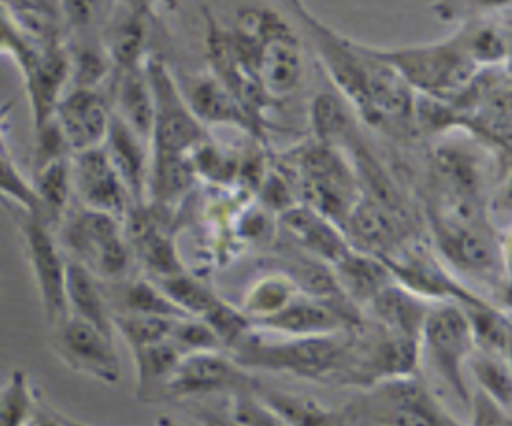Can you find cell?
<instances>
[{
	"label": "cell",
	"mask_w": 512,
	"mask_h": 426,
	"mask_svg": "<svg viewBox=\"0 0 512 426\" xmlns=\"http://www.w3.org/2000/svg\"><path fill=\"white\" fill-rule=\"evenodd\" d=\"M288 8L308 30L326 74L358 116L382 130H408L416 94L378 48L334 30L300 2Z\"/></svg>",
	"instance_id": "obj_1"
},
{
	"label": "cell",
	"mask_w": 512,
	"mask_h": 426,
	"mask_svg": "<svg viewBox=\"0 0 512 426\" xmlns=\"http://www.w3.org/2000/svg\"><path fill=\"white\" fill-rule=\"evenodd\" d=\"M348 332L312 338H288L250 330L228 354L244 370L290 374L296 378L336 384L344 362Z\"/></svg>",
	"instance_id": "obj_2"
},
{
	"label": "cell",
	"mask_w": 512,
	"mask_h": 426,
	"mask_svg": "<svg viewBox=\"0 0 512 426\" xmlns=\"http://www.w3.org/2000/svg\"><path fill=\"white\" fill-rule=\"evenodd\" d=\"M290 174L300 204L314 208L344 230L362 194V182L340 148L316 140L302 144L292 154Z\"/></svg>",
	"instance_id": "obj_3"
},
{
	"label": "cell",
	"mask_w": 512,
	"mask_h": 426,
	"mask_svg": "<svg viewBox=\"0 0 512 426\" xmlns=\"http://www.w3.org/2000/svg\"><path fill=\"white\" fill-rule=\"evenodd\" d=\"M376 48L400 72L414 94L442 102H452L482 70L466 54L454 32L430 42Z\"/></svg>",
	"instance_id": "obj_4"
},
{
	"label": "cell",
	"mask_w": 512,
	"mask_h": 426,
	"mask_svg": "<svg viewBox=\"0 0 512 426\" xmlns=\"http://www.w3.org/2000/svg\"><path fill=\"white\" fill-rule=\"evenodd\" d=\"M56 238L66 258L90 270L100 282L124 280L134 260L124 222L78 204L56 226Z\"/></svg>",
	"instance_id": "obj_5"
},
{
	"label": "cell",
	"mask_w": 512,
	"mask_h": 426,
	"mask_svg": "<svg viewBox=\"0 0 512 426\" xmlns=\"http://www.w3.org/2000/svg\"><path fill=\"white\" fill-rule=\"evenodd\" d=\"M356 426H464L420 374L380 382L346 406Z\"/></svg>",
	"instance_id": "obj_6"
},
{
	"label": "cell",
	"mask_w": 512,
	"mask_h": 426,
	"mask_svg": "<svg viewBox=\"0 0 512 426\" xmlns=\"http://www.w3.org/2000/svg\"><path fill=\"white\" fill-rule=\"evenodd\" d=\"M418 342L362 320L350 328L342 368L334 386L368 390L380 382L418 374Z\"/></svg>",
	"instance_id": "obj_7"
},
{
	"label": "cell",
	"mask_w": 512,
	"mask_h": 426,
	"mask_svg": "<svg viewBox=\"0 0 512 426\" xmlns=\"http://www.w3.org/2000/svg\"><path fill=\"white\" fill-rule=\"evenodd\" d=\"M260 88L268 100L290 96L302 82L304 58L298 34L274 8L262 4L246 22V42Z\"/></svg>",
	"instance_id": "obj_8"
},
{
	"label": "cell",
	"mask_w": 512,
	"mask_h": 426,
	"mask_svg": "<svg viewBox=\"0 0 512 426\" xmlns=\"http://www.w3.org/2000/svg\"><path fill=\"white\" fill-rule=\"evenodd\" d=\"M472 352L474 344L464 308L456 302L432 304L418 338L420 362L466 408L472 396L466 384V368Z\"/></svg>",
	"instance_id": "obj_9"
},
{
	"label": "cell",
	"mask_w": 512,
	"mask_h": 426,
	"mask_svg": "<svg viewBox=\"0 0 512 426\" xmlns=\"http://www.w3.org/2000/svg\"><path fill=\"white\" fill-rule=\"evenodd\" d=\"M146 70L154 100L150 156H192L210 138L208 128L192 114L176 76L160 56H148Z\"/></svg>",
	"instance_id": "obj_10"
},
{
	"label": "cell",
	"mask_w": 512,
	"mask_h": 426,
	"mask_svg": "<svg viewBox=\"0 0 512 426\" xmlns=\"http://www.w3.org/2000/svg\"><path fill=\"white\" fill-rule=\"evenodd\" d=\"M438 258L460 280L482 282L486 286H498L502 274L508 278L506 254L500 246V232H496L488 218L464 224L432 226Z\"/></svg>",
	"instance_id": "obj_11"
},
{
	"label": "cell",
	"mask_w": 512,
	"mask_h": 426,
	"mask_svg": "<svg viewBox=\"0 0 512 426\" xmlns=\"http://www.w3.org/2000/svg\"><path fill=\"white\" fill-rule=\"evenodd\" d=\"M6 208L16 220L44 318L48 326H52L66 316L68 258L58 244L56 230L40 214L24 212L14 206Z\"/></svg>",
	"instance_id": "obj_12"
},
{
	"label": "cell",
	"mask_w": 512,
	"mask_h": 426,
	"mask_svg": "<svg viewBox=\"0 0 512 426\" xmlns=\"http://www.w3.org/2000/svg\"><path fill=\"white\" fill-rule=\"evenodd\" d=\"M48 328L50 350L68 370L108 386L120 382L122 366L114 336L68 314Z\"/></svg>",
	"instance_id": "obj_13"
},
{
	"label": "cell",
	"mask_w": 512,
	"mask_h": 426,
	"mask_svg": "<svg viewBox=\"0 0 512 426\" xmlns=\"http://www.w3.org/2000/svg\"><path fill=\"white\" fill-rule=\"evenodd\" d=\"M256 378L236 364L224 350L182 356L170 376L162 400H200L214 394H240L252 390Z\"/></svg>",
	"instance_id": "obj_14"
},
{
	"label": "cell",
	"mask_w": 512,
	"mask_h": 426,
	"mask_svg": "<svg viewBox=\"0 0 512 426\" xmlns=\"http://www.w3.org/2000/svg\"><path fill=\"white\" fill-rule=\"evenodd\" d=\"M72 196L78 206L124 220L134 206L124 182L112 168L102 146L72 154Z\"/></svg>",
	"instance_id": "obj_15"
},
{
	"label": "cell",
	"mask_w": 512,
	"mask_h": 426,
	"mask_svg": "<svg viewBox=\"0 0 512 426\" xmlns=\"http://www.w3.org/2000/svg\"><path fill=\"white\" fill-rule=\"evenodd\" d=\"M362 314L350 304H336L298 294L288 306L270 318L254 322L252 328L288 338L332 336L354 328Z\"/></svg>",
	"instance_id": "obj_16"
},
{
	"label": "cell",
	"mask_w": 512,
	"mask_h": 426,
	"mask_svg": "<svg viewBox=\"0 0 512 426\" xmlns=\"http://www.w3.org/2000/svg\"><path fill=\"white\" fill-rule=\"evenodd\" d=\"M52 120L70 152L78 154L102 146L112 120V106L100 90L66 88Z\"/></svg>",
	"instance_id": "obj_17"
},
{
	"label": "cell",
	"mask_w": 512,
	"mask_h": 426,
	"mask_svg": "<svg viewBox=\"0 0 512 426\" xmlns=\"http://www.w3.org/2000/svg\"><path fill=\"white\" fill-rule=\"evenodd\" d=\"M176 84L202 126H236L250 134H260V126L210 68L176 76Z\"/></svg>",
	"instance_id": "obj_18"
},
{
	"label": "cell",
	"mask_w": 512,
	"mask_h": 426,
	"mask_svg": "<svg viewBox=\"0 0 512 426\" xmlns=\"http://www.w3.org/2000/svg\"><path fill=\"white\" fill-rule=\"evenodd\" d=\"M122 222H126L124 232L132 258L142 262V266L152 276L150 280H162L172 274L184 272L172 236L156 218L150 206H132Z\"/></svg>",
	"instance_id": "obj_19"
},
{
	"label": "cell",
	"mask_w": 512,
	"mask_h": 426,
	"mask_svg": "<svg viewBox=\"0 0 512 426\" xmlns=\"http://www.w3.org/2000/svg\"><path fill=\"white\" fill-rule=\"evenodd\" d=\"M502 6H474V12L460 18L454 30L466 54L478 68L508 66L510 56V10Z\"/></svg>",
	"instance_id": "obj_20"
},
{
	"label": "cell",
	"mask_w": 512,
	"mask_h": 426,
	"mask_svg": "<svg viewBox=\"0 0 512 426\" xmlns=\"http://www.w3.org/2000/svg\"><path fill=\"white\" fill-rule=\"evenodd\" d=\"M280 226L302 254L328 266L336 264L352 248L338 224L306 204H296L282 212Z\"/></svg>",
	"instance_id": "obj_21"
},
{
	"label": "cell",
	"mask_w": 512,
	"mask_h": 426,
	"mask_svg": "<svg viewBox=\"0 0 512 426\" xmlns=\"http://www.w3.org/2000/svg\"><path fill=\"white\" fill-rule=\"evenodd\" d=\"M114 74L130 70L146 62L148 44V6L116 4L106 18L104 36L100 38Z\"/></svg>",
	"instance_id": "obj_22"
},
{
	"label": "cell",
	"mask_w": 512,
	"mask_h": 426,
	"mask_svg": "<svg viewBox=\"0 0 512 426\" xmlns=\"http://www.w3.org/2000/svg\"><path fill=\"white\" fill-rule=\"evenodd\" d=\"M102 150L112 168L124 182L134 206L146 204L148 172H150V144L134 134L122 120L112 114Z\"/></svg>",
	"instance_id": "obj_23"
},
{
	"label": "cell",
	"mask_w": 512,
	"mask_h": 426,
	"mask_svg": "<svg viewBox=\"0 0 512 426\" xmlns=\"http://www.w3.org/2000/svg\"><path fill=\"white\" fill-rule=\"evenodd\" d=\"M430 308L432 302L392 282L362 310V316L392 334L418 342Z\"/></svg>",
	"instance_id": "obj_24"
},
{
	"label": "cell",
	"mask_w": 512,
	"mask_h": 426,
	"mask_svg": "<svg viewBox=\"0 0 512 426\" xmlns=\"http://www.w3.org/2000/svg\"><path fill=\"white\" fill-rule=\"evenodd\" d=\"M330 268L340 292L360 314L388 284L394 282L388 266L380 258L354 248Z\"/></svg>",
	"instance_id": "obj_25"
},
{
	"label": "cell",
	"mask_w": 512,
	"mask_h": 426,
	"mask_svg": "<svg viewBox=\"0 0 512 426\" xmlns=\"http://www.w3.org/2000/svg\"><path fill=\"white\" fill-rule=\"evenodd\" d=\"M252 394L286 426H344L348 420L346 406L330 408L308 394L266 386L258 380Z\"/></svg>",
	"instance_id": "obj_26"
},
{
	"label": "cell",
	"mask_w": 512,
	"mask_h": 426,
	"mask_svg": "<svg viewBox=\"0 0 512 426\" xmlns=\"http://www.w3.org/2000/svg\"><path fill=\"white\" fill-rule=\"evenodd\" d=\"M114 108L112 114L122 120L134 134L150 144L154 100L146 62L114 74Z\"/></svg>",
	"instance_id": "obj_27"
},
{
	"label": "cell",
	"mask_w": 512,
	"mask_h": 426,
	"mask_svg": "<svg viewBox=\"0 0 512 426\" xmlns=\"http://www.w3.org/2000/svg\"><path fill=\"white\" fill-rule=\"evenodd\" d=\"M66 314L114 336L112 310L106 298L104 282H100L84 266L70 260L66 268Z\"/></svg>",
	"instance_id": "obj_28"
},
{
	"label": "cell",
	"mask_w": 512,
	"mask_h": 426,
	"mask_svg": "<svg viewBox=\"0 0 512 426\" xmlns=\"http://www.w3.org/2000/svg\"><path fill=\"white\" fill-rule=\"evenodd\" d=\"M72 158V156H70ZM70 158L52 160L40 166H32L28 176L34 196L38 200L40 216L56 230L60 220L72 208V176Z\"/></svg>",
	"instance_id": "obj_29"
},
{
	"label": "cell",
	"mask_w": 512,
	"mask_h": 426,
	"mask_svg": "<svg viewBox=\"0 0 512 426\" xmlns=\"http://www.w3.org/2000/svg\"><path fill=\"white\" fill-rule=\"evenodd\" d=\"M114 284V290L104 288L112 314H142L174 320L186 316L150 278L118 280Z\"/></svg>",
	"instance_id": "obj_30"
},
{
	"label": "cell",
	"mask_w": 512,
	"mask_h": 426,
	"mask_svg": "<svg viewBox=\"0 0 512 426\" xmlns=\"http://www.w3.org/2000/svg\"><path fill=\"white\" fill-rule=\"evenodd\" d=\"M468 318L472 344L476 352L510 360L512 328L508 310H502L494 302H478L462 306Z\"/></svg>",
	"instance_id": "obj_31"
},
{
	"label": "cell",
	"mask_w": 512,
	"mask_h": 426,
	"mask_svg": "<svg viewBox=\"0 0 512 426\" xmlns=\"http://www.w3.org/2000/svg\"><path fill=\"white\" fill-rule=\"evenodd\" d=\"M136 368V396L140 402H158L162 400L164 388L174 374L180 354L168 342H158L132 352Z\"/></svg>",
	"instance_id": "obj_32"
},
{
	"label": "cell",
	"mask_w": 512,
	"mask_h": 426,
	"mask_svg": "<svg viewBox=\"0 0 512 426\" xmlns=\"http://www.w3.org/2000/svg\"><path fill=\"white\" fill-rule=\"evenodd\" d=\"M298 294L300 290L296 288L294 280L286 272L272 270V272H264L262 276H258L254 282L248 284L238 308L254 324L280 312Z\"/></svg>",
	"instance_id": "obj_33"
},
{
	"label": "cell",
	"mask_w": 512,
	"mask_h": 426,
	"mask_svg": "<svg viewBox=\"0 0 512 426\" xmlns=\"http://www.w3.org/2000/svg\"><path fill=\"white\" fill-rule=\"evenodd\" d=\"M40 396L24 370L8 374L0 384V426H26L40 408Z\"/></svg>",
	"instance_id": "obj_34"
},
{
	"label": "cell",
	"mask_w": 512,
	"mask_h": 426,
	"mask_svg": "<svg viewBox=\"0 0 512 426\" xmlns=\"http://www.w3.org/2000/svg\"><path fill=\"white\" fill-rule=\"evenodd\" d=\"M466 370H470V374L474 376L478 384V392H482L494 404L510 412V400H512L510 360L474 350Z\"/></svg>",
	"instance_id": "obj_35"
},
{
	"label": "cell",
	"mask_w": 512,
	"mask_h": 426,
	"mask_svg": "<svg viewBox=\"0 0 512 426\" xmlns=\"http://www.w3.org/2000/svg\"><path fill=\"white\" fill-rule=\"evenodd\" d=\"M154 282L186 316H192V318H202L212 308V304L220 298L208 284L188 274L186 270Z\"/></svg>",
	"instance_id": "obj_36"
},
{
	"label": "cell",
	"mask_w": 512,
	"mask_h": 426,
	"mask_svg": "<svg viewBox=\"0 0 512 426\" xmlns=\"http://www.w3.org/2000/svg\"><path fill=\"white\" fill-rule=\"evenodd\" d=\"M172 324H174V318L142 316V314H112L114 334L122 336L130 352L168 340Z\"/></svg>",
	"instance_id": "obj_37"
},
{
	"label": "cell",
	"mask_w": 512,
	"mask_h": 426,
	"mask_svg": "<svg viewBox=\"0 0 512 426\" xmlns=\"http://www.w3.org/2000/svg\"><path fill=\"white\" fill-rule=\"evenodd\" d=\"M200 320L210 326V330L220 340L224 352H230L252 330L250 318L238 306L226 302L224 298H218Z\"/></svg>",
	"instance_id": "obj_38"
},
{
	"label": "cell",
	"mask_w": 512,
	"mask_h": 426,
	"mask_svg": "<svg viewBox=\"0 0 512 426\" xmlns=\"http://www.w3.org/2000/svg\"><path fill=\"white\" fill-rule=\"evenodd\" d=\"M310 120L314 128V140L330 146H338L336 142L348 132V116L334 98V94H318L310 108Z\"/></svg>",
	"instance_id": "obj_39"
},
{
	"label": "cell",
	"mask_w": 512,
	"mask_h": 426,
	"mask_svg": "<svg viewBox=\"0 0 512 426\" xmlns=\"http://www.w3.org/2000/svg\"><path fill=\"white\" fill-rule=\"evenodd\" d=\"M50 46V44H48ZM42 46L34 44L16 22L8 4H0V54L12 56L20 74H24L38 58Z\"/></svg>",
	"instance_id": "obj_40"
},
{
	"label": "cell",
	"mask_w": 512,
	"mask_h": 426,
	"mask_svg": "<svg viewBox=\"0 0 512 426\" xmlns=\"http://www.w3.org/2000/svg\"><path fill=\"white\" fill-rule=\"evenodd\" d=\"M0 200L4 206H14L24 212L40 214L30 180L14 164L8 148H0Z\"/></svg>",
	"instance_id": "obj_41"
},
{
	"label": "cell",
	"mask_w": 512,
	"mask_h": 426,
	"mask_svg": "<svg viewBox=\"0 0 512 426\" xmlns=\"http://www.w3.org/2000/svg\"><path fill=\"white\" fill-rule=\"evenodd\" d=\"M168 342L178 350L180 356L196 354V352H212V350H224L216 334L210 330V326L192 316H184L174 320L172 330L168 334Z\"/></svg>",
	"instance_id": "obj_42"
},
{
	"label": "cell",
	"mask_w": 512,
	"mask_h": 426,
	"mask_svg": "<svg viewBox=\"0 0 512 426\" xmlns=\"http://www.w3.org/2000/svg\"><path fill=\"white\" fill-rule=\"evenodd\" d=\"M230 414L242 426H286L252 394V390L230 396Z\"/></svg>",
	"instance_id": "obj_43"
},
{
	"label": "cell",
	"mask_w": 512,
	"mask_h": 426,
	"mask_svg": "<svg viewBox=\"0 0 512 426\" xmlns=\"http://www.w3.org/2000/svg\"><path fill=\"white\" fill-rule=\"evenodd\" d=\"M470 426H510V412L494 404L482 392H472L470 396Z\"/></svg>",
	"instance_id": "obj_44"
},
{
	"label": "cell",
	"mask_w": 512,
	"mask_h": 426,
	"mask_svg": "<svg viewBox=\"0 0 512 426\" xmlns=\"http://www.w3.org/2000/svg\"><path fill=\"white\" fill-rule=\"evenodd\" d=\"M194 418L200 422V426H242L232 414L230 410H218V408H210V406H196L192 410Z\"/></svg>",
	"instance_id": "obj_45"
},
{
	"label": "cell",
	"mask_w": 512,
	"mask_h": 426,
	"mask_svg": "<svg viewBox=\"0 0 512 426\" xmlns=\"http://www.w3.org/2000/svg\"><path fill=\"white\" fill-rule=\"evenodd\" d=\"M26 426H64L56 414V408L46 406L44 402H40V408L36 410V414L32 416V420Z\"/></svg>",
	"instance_id": "obj_46"
},
{
	"label": "cell",
	"mask_w": 512,
	"mask_h": 426,
	"mask_svg": "<svg viewBox=\"0 0 512 426\" xmlns=\"http://www.w3.org/2000/svg\"><path fill=\"white\" fill-rule=\"evenodd\" d=\"M10 104H0V148H6V130H8V116Z\"/></svg>",
	"instance_id": "obj_47"
},
{
	"label": "cell",
	"mask_w": 512,
	"mask_h": 426,
	"mask_svg": "<svg viewBox=\"0 0 512 426\" xmlns=\"http://www.w3.org/2000/svg\"><path fill=\"white\" fill-rule=\"evenodd\" d=\"M56 414H58V418H60V422H62L64 426H92V424H86V422H82V420H78V418H72V416H68V414L60 412V410H56Z\"/></svg>",
	"instance_id": "obj_48"
},
{
	"label": "cell",
	"mask_w": 512,
	"mask_h": 426,
	"mask_svg": "<svg viewBox=\"0 0 512 426\" xmlns=\"http://www.w3.org/2000/svg\"><path fill=\"white\" fill-rule=\"evenodd\" d=\"M158 426H176V424H174V422H170V420H166V418H164V420H160V422H158Z\"/></svg>",
	"instance_id": "obj_49"
},
{
	"label": "cell",
	"mask_w": 512,
	"mask_h": 426,
	"mask_svg": "<svg viewBox=\"0 0 512 426\" xmlns=\"http://www.w3.org/2000/svg\"><path fill=\"white\" fill-rule=\"evenodd\" d=\"M344 426H356L352 420H350V416H348V420H346V424Z\"/></svg>",
	"instance_id": "obj_50"
}]
</instances>
